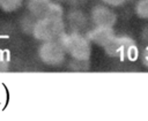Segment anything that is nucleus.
Instances as JSON below:
<instances>
[{
    "label": "nucleus",
    "mask_w": 148,
    "mask_h": 121,
    "mask_svg": "<svg viewBox=\"0 0 148 121\" xmlns=\"http://www.w3.org/2000/svg\"><path fill=\"white\" fill-rule=\"evenodd\" d=\"M103 50L108 56L118 60L133 61L140 55L136 41L126 35H116Z\"/></svg>",
    "instance_id": "f03ea898"
},
{
    "label": "nucleus",
    "mask_w": 148,
    "mask_h": 121,
    "mask_svg": "<svg viewBox=\"0 0 148 121\" xmlns=\"http://www.w3.org/2000/svg\"><path fill=\"white\" fill-rule=\"evenodd\" d=\"M134 14L141 20H148V0H136L134 3Z\"/></svg>",
    "instance_id": "9b49d317"
},
{
    "label": "nucleus",
    "mask_w": 148,
    "mask_h": 121,
    "mask_svg": "<svg viewBox=\"0 0 148 121\" xmlns=\"http://www.w3.org/2000/svg\"><path fill=\"white\" fill-rule=\"evenodd\" d=\"M65 31H66L65 18L45 16L42 18H37L32 31V37L42 43V41L59 39V37Z\"/></svg>",
    "instance_id": "7ed1b4c3"
},
{
    "label": "nucleus",
    "mask_w": 148,
    "mask_h": 121,
    "mask_svg": "<svg viewBox=\"0 0 148 121\" xmlns=\"http://www.w3.org/2000/svg\"><path fill=\"white\" fill-rule=\"evenodd\" d=\"M52 1L53 0H25L24 5L27 13L36 18H42L47 15Z\"/></svg>",
    "instance_id": "6e6552de"
},
{
    "label": "nucleus",
    "mask_w": 148,
    "mask_h": 121,
    "mask_svg": "<svg viewBox=\"0 0 148 121\" xmlns=\"http://www.w3.org/2000/svg\"><path fill=\"white\" fill-rule=\"evenodd\" d=\"M127 1L128 0H101V2H103V3H105V5L110 6V7H112L114 9L125 6L127 3Z\"/></svg>",
    "instance_id": "2eb2a0df"
},
{
    "label": "nucleus",
    "mask_w": 148,
    "mask_h": 121,
    "mask_svg": "<svg viewBox=\"0 0 148 121\" xmlns=\"http://www.w3.org/2000/svg\"><path fill=\"white\" fill-rule=\"evenodd\" d=\"M39 60L46 66L57 67L65 62L66 60V51L62 47L59 39L42 41L38 51H37Z\"/></svg>",
    "instance_id": "20e7f679"
},
{
    "label": "nucleus",
    "mask_w": 148,
    "mask_h": 121,
    "mask_svg": "<svg viewBox=\"0 0 148 121\" xmlns=\"http://www.w3.org/2000/svg\"><path fill=\"white\" fill-rule=\"evenodd\" d=\"M90 17L80 8L73 7L68 10V13L65 15V22L66 25L69 27L72 31H82L88 27Z\"/></svg>",
    "instance_id": "0eeeda50"
},
{
    "label": "nucleus",
    "mask_w": 148,
    "mask_h": 121,
    "mask_svg": "<svg viewBox=\"0 0 148 121\" xmlns=\"http://www.w3.org/2000/svg\"><path fill=\"white\" fill-rule=\"evenodd\" d=\"M89 17H90L92 25H96V27L113 28L118 21V15L114 8L103 2L96 3L91 7Z\"/></svg>",
    "instance_id": "39448f33"
},
{
    "label": "nucleus",
    "mask_w": 148,
    "mask_h": 121,
    "mask_svg": "<svg viewBox=\"0 0 148 121\" xmlns=\"http://www.w3.org/2000/svg\"><path fill=\"white\" fill-rule=\"evenodd\" d=\"M68 68L73 71H87L90 68V59L89 60H79L71 59Z\"/></svg>",
    "instance_id": "ddd939ff"
},
{
    "label": "nucleus",
    "mask_w": 148,
    "mask_h": 121,
    "mask_svg": "<svg viewBox=\"0 0 148 121\" xmlns=\"http://www.w3.org/2000/svg\"><path fill=\"white\" fill-rule=\"evenodd\" d=\"M140 59H141V63L143 65V67L148 69V45H146V47L140 53Z\"/></svg>",
    "instance_id": "dca6fc26"
},
{
    "label": "nucleus",
    "mask_w": 148,
    "mask_h": 121,
    "mask_svg": "<svg viewBox=\"0 0 148 121\" xmlns=\"http://www.w3.org/2000/svg\"><path fill=\"white\" fill-rule=\"evenodd\" d=\"M1 2H2V0H0V3H1Z\"/></svg>",
    "instance_id": "aec40b11"
},
{
    "label": "nucleus",
    "mask_w": 148,
    "mask_h": 121,
    "mask_svg": "<svg viewBox=\"0 0 148 121\" xmlns=\"http://www.w3.org/2000/svg\"><path fill=\"white\" fill-rule=\"evenodd\" d=\"M87 37L91 41V44L97 45L99 47H105L112 38L116 36L113 28H108V27H96L94 25L90 30L87 31Z\"/></svg>",
    "instance_id": "423d86ee"
},
{
    "label": "nucleus",
    "mask_w": 148,
    "mask_h": 121,
    "mask_svg": "<svg viewBox=\"0 0 148 121\" xmlns=\"http://www.w3.org/2000/svg\"><path fill=\"white\" fill-rule=\"evenodd\" d=\"M76 1L79 2V1H88V0H76Z\"/></svg>",
    "instance_id": "6ab92c4d"
},
{
    "label": "nucleus",
    "mask_w": 148,
    "mask_h": 121,
    "mask_svg": "<svg viewBox=\"0 0 148 121\" xmlns=\"http://www.w3.org/2000/svg\"><path fill=\"white\" fill-rule=\"evenodd\" d=\"M56 1H58V2H60V3H62V5H65V3L73 5V3H75V2H77L76 0H56Z\"/></svg>",
    "instance_id": "a211bd4d"
},
{
    "label": "nucleus",
    "mask_w": 148,
    "mask_h": 121,
    "mask_svg": "<svg viewBox=\"0 0 148 121\" xmlns=\"http://www.w3.org/2000/svg\"><path fill=\"white\" fill-rule=\"evenodd\" d=\"M37 18L34 17L32 15H30L29 13H27L25 15H23L20 20V27H21V30L27 33V35H31L32 36V31H34V27H35V23H36Z\"/></svg>",
    "instance_id": "1a4fd4ad"
},
{
    "label": "nucleus",
    "mask_w": 148,
    "mask_h": 121,
    "mask_svg": "<svg viewBox=\"0 0 148 121\" xmlns=\"http://www.w3.org/2000/svg\"><path fill=\"white\" fill-rule=\"evenodd\" d=\"M59 41L66 51V54L71 59L89 60L91 55V41L87 35L80 31H65L60 37Z\"/></svg>",
    "instance_id": "f257e3e1"
},
{
    "label": "nucleus",
    "mask_w": 148,
    "mask_h": 121,
    "mask_svg": "<svg viewBox=\"0 0 148 121\" xmlns=\"http://www.w3.org/2000/svg\"><path fill=\"white\" fill-rule=\"evenodd\" d=\"M65 15H66V13H65L64 5L53 0L46 16H51V17H56V18H65Z\"/></svg>",
    "instance_id": "f8f14e48"
},
{
    "label": "nucleus",
    "mask_w": 148,
    "mask_h": 121,
    "mask_svg": "<svg viewBox=\"0 0 148 121\" xmlns=\"http://www.w3.org/2000/svg\"><path fill=\"white\" fill-rule=\"evenodd\" d=\"M142 39L145 40V43L148 45V25H146L142 30Z\"/></svg>",
    "instance_id": "f3484780"
},
{
    "label": "nucleus",
    "mask_w": 148,
    "mask_h": 121,
    "mask_svg": "<svg viewBox=\"0 0 148 121\" xmlns=\"http://www.w3.org/2000/svg\"><path fill=\"white\" fill-rule=\"evenodd\" d=\"M24 2L25 0H2V2L0 3V8L5 13H14L17 12Z\"/></svg>",
    "instance_id": "9d476101"
},
{
    "label": "nucleus",
    "mask_w": 148,
    "mask_h": 121,
    "mask_svg": "<svg viewBox=\"0 0 148 121\" xmlns=\"http://www.w3.org/2000/svg\"><path fill=\"white\" fill-rule=\"evenodd\" d=\"M10 59L7 52L0 51V73H5L9 69Z\"/></svg>",
    "instance_id": "4468645a"
}]
</instances>
